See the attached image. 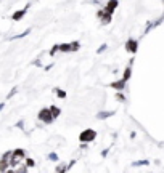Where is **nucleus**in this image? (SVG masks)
I'll return each mask as SVG.
<instances>
[{
	"label": "nucleus",
	"instance_id": "obj_1",
	"mask_svg": "<svg viewBox=\"0 0 164 173\" xmlns=\"http://www.w3.org/2000/svg\"><path fill=\"white\" fill-rule=\"evenodd\" d=\"M97 133L93 130H85V131H82V135H80V141L82 143H85V141H92V139H95Z\"/></svg>",
	"mask_w": 164,
	"mask_h": 173
},
{
	"label": "nucleus",
	"instance_id": "obj_2",
	"mask_svg": "<svg viewBox=\"0 0 164 173\" xmlns=\"http://www.w3.org/2000/svg\"><path fill=\"white\" fill-rule=\"evenodd\" d=\"M39 119L42 120V122H45V123H50V122L53 120V115H52L50 109H44V111H40V114H39Z\"/></svg>",
	"mask_w": 164,
	"mask_h": 173
},
{
	"label": "nucleus",
	"instance_id": "obj_3",
	"mask_svg": "<svg viewBox=\"0 0 164 173\" xmlns=\"http://www.w3.org/2000/svg\"><path fill=\"white\" fill-rule=\"evenodd\" d=\"M10 155H11V152H6V154L3 155L2 162H0V170H2V171L6 170V165H10V163H8V160H10Z\"/></svg>",
	"mask_w": 164,
	"mask_h": 173
},
{
	"label": "nucleus",
	"instance_id": "obj_4",
	"mask_svg": "<svg viewBox=\"0 0 164 173\" xmlns=\"http://www.w3.org/2000/svg\"><path fill=\"white\" fill-rule=\"evenodd\" d=\"M116 6H118V0H110V2H108V6H106L105 11H108V13L113 14V10H114Z\"/></svg>",
	"mask_w": 164,
	"mask_h": 173
},
{
	"label": "nucleus",
	"instance_id": "obj_5",
	"mask_svg": "<svg viewBox=\"0 0 164 173\" xmlns=\"http://www.w3.org/2000/svg\"><path fill=\"white\" fill-rule=\"evenodd\" d=\"M126 48H127L129 51H135L137 50V40H129L127 45H126Z\"/></svg>",
	"mask_w": 164,
	"mask_h": 173
},
{
	"label": "nucleus",
	"instance_id": "obj_6",
	"mask_svg": "<svg viewBox=\"0 0 164 173\" xmlns=\"http://www.w3.org/2000/svg\"><path fill=\"white\" fill-rule=\"evenodd\" d=\"M124 84H126V80H119V82H116V84H113L111 87L118 88V90H122V88H124Z\"/></svg>",
	"mask_w": 164,
	"mask_h": 173
},
{
	"label": "nucleus",
	"instance_id": "obj_7",
	"mask_svg": "<svg viewBox=\"0 0 164 173\" xmlns=\"http://www.w3.org/2000/svg\"><path fill=\"white\" fill-rule=\"evenodd\" d=\"M58 48H60L61 51H71V45H66V43H64V45H60Z\"/></svg>",
	"mask_w": 164,
	"mask_h": 173
},
{
	"label": "nucleus",
	"instance_id": "obj_8",
	"mask_svg": "<svg viewBox=\"0 0 164 173\" xmlns=\"http://www.w3.org/2000/svg\"><path fill=\"white\" fill-rule=\"evenodd\" d=\"M23 14H24V10H21V11H18L16 14H13V19H15V21H18V19L21 18V16H23Z\"/></svg>",
	"mask_w": 164,
	"mask_h": 173
},
{
	"label": "nucleus",
	"instance_id": "obj_9",
	"mask_svg": "<svg viewBox=\"0 0 164 173\" xmlns=\"http://www.w3.org/2000/svg\"><path fill=\"white\" fill-rule=\"evenodd\" d=\"M110 115H113V112H103V114H98V119H106Z\"/></svg>",
	"mask_w": 164,
	"mask_h": 173
},
{
	"label": "nucleus",
	"instance_id": "obj_10",
	"mask_svg": "<svg viewBox=\"0 0 164 173\" xmlns=\"http://www.w3.org/2000/svg\"><path fill=\"white\" fill-rule=\"evenodd\" d=\"M50 112H52L53 117H56V115L60 114V109H58V108H50Z\"/></svg>",
	"mask_w": 164,
	"mask_h": 173
},
{
	"label": "nucleus",
	"instance_id": "obj_11",
	"mask_svg": "<svg viewBox=\"0 0 164 173\" xmlns=\"http://www.w3.org/2000/svg\"><path fill=\"white\" fill-rule=\"evenodd\" d=\"M130 77V68H127L126 69V72H124V77H122V80H127Z\"/></svg>",
	"mask_w": 164,
	"mask_h": 173
},
{
	"label": "nucleus",
	"instance_id": "obj_12",
	"mask_svg": "<svg viewBox=\"0 0 164 173\" xmlns=\"http://www.w3.org/2000/svg\"><path fill=\"white\" fill-rule=\"evenodd\" d=\"M146 163H148V162H146V160H143V162H135L134 165H146Z\"/></svg>",
	"mask_w": 164,
	"mask_h": 173
},
{
	"label": "nucleus",
	"instance_id": "obj_13",
	"mask_svg": "<svg viewBox=\"0 0 164 173\" xmlns=\"http://www.w3.org/2000/svg\"><path fill=\"white\" fill-rule=\"evenodd\" d=\"M56 93H58V96H61V98H63L64 95H66V93H64V92H61V90H56Z\"/></svg>",
	"mask_w": 164,
	"mask_h": 173
},
{
	"label": "nucleus",
	"instance_id": "obj_14",
	"mask_svg": "<svg viewBox=\"0 0 164 173\" xmlns=\"http://www.w3.org/2000/svg\"><path fill=\"white\" fill-rule=\"evenodd\" d=\"M28 165L32 167V165H34V160H32V159H28Z\"/></svg>",
	"mask_w": 164,
	"mask_h": 173
}]
</instances>
